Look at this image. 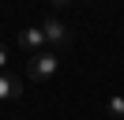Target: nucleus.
I'll use <instances>...</instances> for the list:
<instances>
[{
	"label": "nucleus",
	"mask_w": 124,
	"mask_h": 120,
	"mask_svg": "<svg viewBox=\"0 0 124 120\" xmlns=\"http://www.w3.org/2000/svg\"><path fill=\"white\" fill-rule=\"evenodd\" d=\"M56 71H60V56H56V49H41V52H34V56L26 60V75L38 79V82L56 79Z\"/></svg>",
	"instance_id": "f257e3e1"
},
{
	"label": "nucleus",
	"mask_w": 124,
	"mask_h": 120,
	"mask_svg": "<svg viewBox=\"0 0 124 120\" xmlns=\"http://www.w3.org/2000/svg\"><path fill=\"white\" fill-rule=\"evenodd\" d=\"M41 30H45V38H49V45H53V49L71 45V30L64 26L60 19H45V22H41Z\"/></svg>",
	"instance_id": "f03ea898"
},
{
	"label": "nucleus",
	"mask_w": 124,
	"mask_h": 120,
	"mask_svg": "<svg viewBox=\"0 0 124 120\" xmlns=\"http://www.w3.org/2000/svg\"><path fill=\"white\" fill-rule=\"evenodd\" d=\"M19 45H23V49L34 56V52L49 49V38H45V30H41V26H26L23 34H19Z\"/></svg>",
	"instance_id": "7ed1b4c3"
},
{
	"label": "nucleus",
	"mask_w": 124,
	"mask_h": 120,
	"mask_svg": "<svg viewBox=\"0 0 124 120\" xmlns=\"http://www.w3.org/2000/svg\"><path fill=\"white\" fill-rule=\"evenodd\" d=\"M19 94H23V82L11 71H0V101H15Z\"/></svg>",
	"instance_id": "20e7f679"
},
{
	"label": "nucleus",
	"mask_w": 124,
	"mask_h": 120,
	"mask_svg": "<svg viewBox=\"0 0 124 120\" xmlns=\"http://www.w3.org/2000/svg\"><path fill=\"white\" fill-rule=\"evenodd\" d=\"M105 109H109V116H105V120H124V98H120V94H113Z\"/></svg>",
	"instance_id": "39448f33"
},
{
	"label": "nucleus",
	"mask_w": 124,
	"mask_h": 120,
	"mask_svg": "<svg viewBox=\"0 0 124 120\" xmlns=\"http://www.w3.org/2000/svg\"><path fill=\"white\" fill-rule=\"evenodd\" d=\"M0 71H8V49L0 45Z\"/></svg>",
	"instance_id": "423d86ee"
},
{
	"label": "nucleus",
	"mask_w": 124,
	"mask_h": 120,
	"mask_svg": "<svg viewBox=\"0 0 124 120\" xmlns=\"http://www.w3.org/2000/svg\"><path fill=\"white\" fill-rule=\"evenodd\" d=\"M49 4H53V8H68L71 0H49Z\"/></svg>",
	"instance_id": "0eeeda50"
}]
</instances>
